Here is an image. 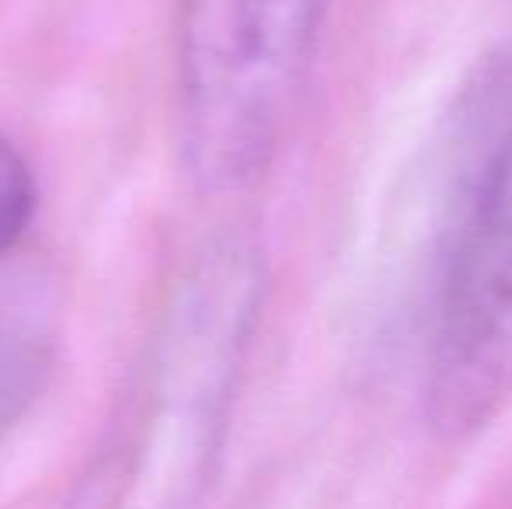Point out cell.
Instances as JSON below:
<instances>
[{
    "mask_svg": "<svg viewBox=\"0 0 512 509\" xmlns=\"http://www.w3.org/2000/svg\"><path fill=\"white\" fill-rule=\"evenodd\" d=\"M335 0H182L178 126L209 192L251 185L276 154Z\"/></svg>",
    "mask_w": 512,
    "mask_h": 509,
    "instance_id": "6da1fadb",
    "label": "cell"
},
{
    "mask_svg": "<svg viewBox=\"0 0 512 509\" xmlns=\"http://www.w3.org/2000/svg\"><path fill=\"white\" fill-rule=\"evenodd\" d=\"M512 405V123L485 157L453 231L425 342L422 408L467 443Z\"/></svg>",
    "mask_w": 512,
    "mask_h": 509,
    "instance_id": "7a4b0ae2",
    "label": "cell"
},
{
    "mask_svg": "<svg viewBox=\"0 0 512 509\" xmlns=\"http://www.w3.org/2000/svg\"><path fill=\"white\" fill-rule=\"evenodd\" d=\"M46 374V353L18 332H0V440L21 419Z\"/></svg>",
    "mask_w": 512,
    "mask_h": 509,
    "instance_id": "3957f363",
    "label": "cell"
},
{
    "mask_svg": "<svg viewBox=\"0 0 512 509\" xmlns=\"http://www.w3.org/2000/svg\"><path fill=\"white\" fill-rule=\"evenodd\" d=\"M39 206L35 171L7 136H0V258L28 234Z\"/></svg>",
    "mask_w": 512,
    "mask_h": 509,
    "instance_id": "277c9868",
    "label": "cell"
}]
</instances>
